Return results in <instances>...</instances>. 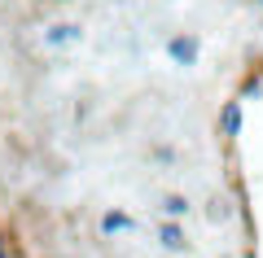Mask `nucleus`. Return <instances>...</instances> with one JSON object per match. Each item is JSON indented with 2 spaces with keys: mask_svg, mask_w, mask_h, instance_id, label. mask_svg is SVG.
<instances>
[{
  "mask_svg": "<svg viewBox=\"0 0 263 258\" xmlns=\"http://www.w3.org/2000/svg\"><path fill=\"white\" fill-rule=\"evenodd\" d=\"M158 245L162 249H167V254H184V245H189V241H184V223H162V228H158Z\"/></svg>",
  "mask_w": 263,
  "mask_h": 258,
  "instance_id": "20e7f679",
  "label": "nucleus"
},
{
  "mask_svg": "<svg viewBox=\"0 0 263 258\" xmlns=\"http://www.w3.org/2000/svg\"><path fill=\"white\" fill-rule=\"evenodd\" d=\"M254 5H263V0H254Z\"/></svg>",
  "mask_w": 263,
  "mask_h": 258,
  "instance_id": "0eeeda50",
  "label": "nucleus"
},
{
  "mask_svg": "<svg viewBox=\"0 0 263 258\" xmlns=\"http://www.w3.org/2000/svg\"><path fill=\"white\" fill-rule=\"evenodd\" d=\"M224 258H228V254H224Z\"/></svg>",
  "mask_w": 263,
  "mask_h": 258,
  "instance_id": "6e6552de",
  "label": "nucleus"
},
{
  "mask_svg": "<svg viewBox=\"0 0 263 258\" xmlns=\"http://www.w3.org/2000/svg\"><path fill=\"white\" fill-rule=\"evenodd\" d=\"M162 214H167L171 223H180L189 214V197H180V193H171V197H162Z\"/></svg>",
  "mask_w": 263,
  "mask_h": 258,
  "instance_id": "423d86ee",
  "label": "nucleus"
},
{
  "mask_svg": "<svg viewBox=\"0 0 263 258\" xmlns=\"http://www.w3.org/2000/svg\"><path fill=\"white\" fill-rule=\"evenodd\" d=\"M97 228H101V236H123V232H132L136 223H132V214H123V210H105Z\"/></svg>",
  "mask_w": 263,
  "mask_h": 258,
  "instance_id": "39448f33",
  "label": "nucleus"
},
{
  "mask_svg": "<svg viewBox=\"0 0 263 258\" xmlns=\"http://www.w3.org/2000/svg\"><path fill=\"white\" fill-rule=\"evenodd\" d=\"M167 57H171L176 66H197L202 44H197V35H171V39H167Z\"/></svg>",
  "mask_w": 263,
  "mask_h": 258,
  "instance_id": "f257e3e1",
  "label": "nucleus"
},
{
  "mask_svg": "<svg viewBox=\"0 0 263 258\" xmlns=\"http://www.w3.org/2000/svg\"><path fill=\"white\" fill-rule=\"evenodd\" d=\"M241 118H246V114H241V96L224 101V105H219V118H215L219 136H224V140H237V136H241Z\"/></svg>",
  "mask_w": 263,
  "mask_h": 258,
  "instance_id": "f03ea898",
  "label": "nucleus"
},
{
  "mask_svg": "<svg viewBox=\"0 0 263 258\" xmlns=\"http://www.w3.org/2000/svg\"><path fill=\"white\" fill-rule=\"evenodd\" d=\"M79 35H84V31H79V22H57V27L44 31V48H66V44H75Z\"/></svg>",
  "mask_w": 263,
  "mask_h": 258,
  "instance_id": "7ed1b4c3",
  "label": "nucleus"
}]
</instances>
